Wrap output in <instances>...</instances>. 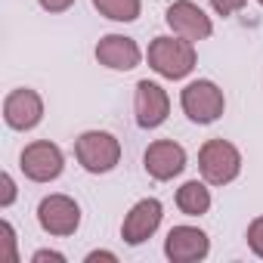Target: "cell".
<instances>
[{
    "label": "cell",
    "mask_w": 263,
    "mask_h": 263,
    "mask_svg": "<svg viewBox=\"0 0 263 263\" xmlns=\"http://www.w3.org/2000/svg\"><path fill=\"white\" fill-rule=\"evenodd\" d=\"M257 4H260V7H263V0H257Z\"/></svg>",
    "instance_id": "obj_23"
},
{
    "label": "cell",
    "mask_w": 263,
    "mask_h": 263,
    "mask_svg": "<svg viewBox=\"0 0 263 263\" xmlns=\"http://www.w3.org/2000/svg\"><path fill=\"white\" fill-rule=\"evenodd\" d=\"M37 4H41L47 13H65V10L74 4V0H37Z\"/></svg>",
    "instance_id": "obj_21"
},
{
    "label": "cell",
    "mask_w": 263,
    "mask_h": 263,
    "mask_svg": "<svg viewBox=\"0 0 263 263\" xmlns=\"http://www.w3.org/2000/svg\"><path fill=\"white\" fill-rule=\"evenodd\" d=\"M134 111H137V124L143 130H155L167 121L171 115V96L161 84L155 81H140L137 84V96H134Z\"/></svg>",
    "instance_id": "obj_10"
},
{
    "label": "cell",
    "mask_w": 263,
    "mask_h": 263,
    "mask_svg": "<svg viewBox=\"0 0 263 263\" xmlns=\"http://www.w3.org/2000/svg\"><path fill=\"white\" fill-rule=\"evenodd\" d=\"M74 158L87 174H108L121 161V143L108 130H87L74 140Z\"/></svg>",
    "instance_id": "obj_2"
},
{
    "label": "cell",
    "mask_w": 263,
    "mask_h": 263,
    "mask_svg": "<svg viewBox=\"0 0 263 263\" xmlns=\"http://www.w3.org/2000/svg\"><path fill=\"white\" fill-rule=\"evenodd\" d=\"M198 171L208 186H226L241 174V152L229 140H208L198 152Z\"/></svg>",
    "instance_id": "obj_3"
},
{
    "label": "cell",
    "mask_w": 263,
    "mask_h": 263,
    "mask_svg": "<svg viewBox=\"0 0 263 263\" xmlns=\"http://www.w3.org/2000/svg\"><path fill=\"white\" fill-rule=\"evenodd\" d=\"M161 217H164V208H161L158 198H143V201H137L134 208L127 211L124 223H121V238H124L127 245H143V241H149V238L158 232Z\"/></svg>",
    "instance_id": "obj_8"
},
{
    "label": "cell",
    "mask_w": 263,
    "mask_h": 263,
    "mask_svg": "<svg viewBox=\"0 0 263 263\" xmlns=\"http://www.w3.org/2000/svg\"><path fill=\"white\" fill-rule=\"evenodd\" d=\"M93 7L99 10V16H105L111 22H137L143 0H93Z\"/></svg>",
    "instance_id": "obj_15"
},
{
    "label": "cell",
    "mask_w": 263,
    "mask_h": 263,
    "mask_svg": "<svg viewBox=\"0 0 263 263\" xmlns=\"http://www.w3.org/2000/svg\"><path fill=\"white\" fill-rule=\"evenodd\" d=\"M177 208L186 217H201L211 211V189L204 180H189L177 189Z\"/></svg>",
    "instance_id": "obj_14"
},
{
    "label": "cell",
    "mask_w": 263,
    "mask_h": 263,
    "mask_svg": "<svg viewBox=\"0 0 263 263\" xmlns=\"http://www.w3.org/2000/svg\"><path fill=\"white\" fill-rule=\"evenodd\" d=\"M19 167L28 180L34 183H53L62 167H65V155L56 143L50 140H37V143H28L22 149V158H19Z\"/></svg>",
    "instance_id": "obj_5"
},
{
    "label": "cell",
    "mask_w": 263,
    "mask_h": 263,
    "mask_svg": "<svg viewBox=\"0 0 263 263\" xmlns=\"http://www.w3.org/2000/svg\"><path fill=\"white\" fill-rule=\"evenodd\" d=\"M245 4L248 0H211L214 13H220V16H235L238 10H245Z\"/></svg>",
    "instance_id": "obj_19"
},
{
    "label": "cell",
    "mask_w": 263,
    "mask_h": 263,
    "mask_svg": "<svg viewBox=\"0 0 263 263\" xmlns=\"http://www.w3.org/2000/svg\"><path fill=\"white\" fill-rule=\"evenodd\" d=\"M37 223H41L44 232L59 235V238L74 235L78 226H81V208L68 195H59V192L56 195H47L37 204Z\"/></svg>",
    "instance_id": "obj_6"
},
{
    "label": "cell",
    "mask_w": 263,
    "mask_h": 263,
    "mask_svg": "<svg viewBox=\"0 0 263 263\" xmlns=\"http://www.w3.org/2000/svg\"><path fill=\"white\" fill-rule=\"evenodd\" d=\"M167 25H171V31L174 34H180V37H186V41H208L211 34H214V25H211V16L198 7V4H192V0H174V4L167 7Z\"/></svg>",
    "instance_id": "obj_9"
},
{
    "label": "cell",
    "mask_w": 263,
    "mask_h": 263,
    "mask_svg": "<svg viewBox=\"0 0 263 263\" xmlns=\"http://www.w3.org/2000/svg\"><path fill=\"white\" fill-rule=\"evenodd\" d=\"M4 121H7V127L22 130V134L25 130H34L44 121V99H41V93L31 90V87H19V90L7 93V99H4Z\"/></svg>",
    "instance_id": "obj_7"
},
{
    "label": "cell",
    "mask_w": 263,
    "mask_h": 263,
    "mask_svg": "<svg viewBox=\"0 0 263 263\" xmlns=\"http://www.w3.org/2000/svg\"><path fill=\"white\" fill-rule=\"evenodd\" d=\"M198 56H195V44L174 34V37H155L149 44V68L167 81H183L186 74H192Z\"/></svg>",
    "instance_id": "obj_1"
},
{
    "label": "cell",
    "mask_w": 263,
    "mask_h": 263,
    "mask_svg": "<svg viewBox=\"0 0 263 263\" xmlns=\"http://www.w3.org/2000/svg\"><path fill=\"white\" fill-rule=\"evenodd\" d=\"M0 263H19L16 251V229L10 220H0Z\"/></svg>",
    "instance_id": "obj_16"
},
{
    "label": "cell",
    "mask_w": 263,
    "mask_h": 263,
    "mask_svg": "<svg viewBox=\"0 0 263 263\" xmlns=\"http://www.w3.org/2000/svg\"><path fill=\"white\" fill-rule=\"evenodd\" d=\"M143 167L152 180L164 183V180H174L186 171V149L174 140H155L146 155H143Z\"/></svg>",
    "instance_id": "obj_11"
},
{
    "label": "cell",
    "mask_w": 263,
    "mask_h": 263,
    "mask_svg": "<svg viewBox=\"0 0 263 263\" xmlns=\"http://www.w3.org/2000/svg\"><path fill=\"white\" fill-rule=\"evenodd\" d=\"M16 201V183L10 174H0V208H10Z\"/></svg>",
    "instance_id": "obj_18"
},
{
    "label": "cell",
    "mask_w": 263,
    "mask_h": 263,
    "mask_svg": "<svg viewBox=\"0 0 263 263\" xmlns=\"http://www.w3.org/2000/svg\"><path fill=\"white\" fill-rule=\"evenodd\" d=\"M96 260H108V263H118V254H111V251H90V254H87V263H96Z\"/></svg>",
    "instance_id": "obj_22"
},
{
    "label": "cell",
    "mask_w": 263,
    "mask_h": 263,
    "mask_svg": "<svg viewBox=\"0 0 263 263\" xmlns=\"http://www.w3.org/2000/svg\"><path fill=\"white\" fill-rule=\"evenodd\" d=\"M248 248L257 257H263V217L251 220V226H248Z\"/></svg>",
    "instance_id": "obj_17"
},
{
    "label": "cell",
    "mask_w": 263,
    "mask_h": 263,
    "mask_svg": "<svg viewBox=\"0 0 263 263\" xmlns=\"http://www.w3.org/2000/svg\"><path fill=\"white\" fill-rule=\"evenodd\" d=\"M65 263V254H59V251H34V257H31V263Z\"/></svg>",
    "instance_id": "obj_20"
},
{
    "label": "cell",
    "mask_w": 263,
    "mask_h": 263,
    "mask_svg": "<svg viewBox=\"0 0 263 263\" xmlns=\"http://www.w3.org/2000/svg\"><path fill=\"white\" fill-rule=\"evenodd\" d=\"M96 59H99V65H105L111 71H130L143 62V50L127 34H105L96 44Z\"/></svg>",
    "instance_id": "obj_13"
},
{
    "label": "cell",
    "mask_w": 263,
    "mask_h": 263,
    "mask_svg": "<svg viewBox=\"0 0 263 263\" xmlns=\"http://www.w3.org/2000/svg\"><path fill=\"white\" fill-rule=\"evenodd\" d=\"M180 105H183V111H186L189 121H195V124H214L223 115V108H226V96H223V90L214 81H192V84L183 87Z\"/></svg>",
    "instance_id": "obj_4"
},
{
    "label": "cell",
    "mask_w": 263,
    "mask_h": 263,
    "mask_svg": "<svg viewBox=\"0 0 263 263\" xmlns=\"http://www.w3.org/2000/svg\"><path fill=\"white\" fill-rule=\"evenodd\" d=\"M164 254L171 263H198L211 254V238L198 226H174L164 238Z\"/></svg>",
    "instance_id": "obj_12"
}]
</instances>
